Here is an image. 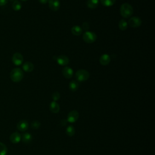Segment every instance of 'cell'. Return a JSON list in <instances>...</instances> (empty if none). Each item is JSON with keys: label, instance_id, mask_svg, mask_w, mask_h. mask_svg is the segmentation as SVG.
Here are the masks:
<instances>
[{"label": "cell", "instance_id": "6", "mask_svg": "<svg viewBox=\"0 0 155 155\" xmlns=\"http://www.w3.org/2000/svg\"><path fill=\"white\" fill-rule=\"evenodd\" d=\"M24 61L23 56L20 53H15L12 56V62L16 66H20L22 65Z\"/></svg>", "mask_w": 155, "mask_h": 155}, {"label": "cell", "instance_id": "5", "mask_svg": "<svg viewBox=\"0 0 155 155\" xmlns=\"http://www.w3.org/2000/svg\"><path fill=\"white\" fill-rule=\"evenodd\" d=\"M128 25L133 28H137L141 26L142 20L138 16H133L129 20Z\"/></svg>", "mask_w": 155, "mask_h": 155}, {"label": "cell", "instance_id": "28", "mask_svg": "<svg viewBox=\"0 0 155 155\" xmlns=\"http://www.w3.org/2000/svg\"><path fill=\"white\" fill-rule=\"evenodd\" d=\"M9 0H0V6H4L6 5Z\"/></svg>", "mask_w": 155, "mask_h": 155}, {"label": "cell", "instance_id": "1", "mask_svg": "<svg viewBox=\"0 0 155 155\" xmlns=\"http://www.w3.org/2000/svg\"><path fill=\"white\" fill-rule=\"evenodd\" d=\"M120 14L124 18H129L133 14V9L129 3H124L120 7Z\"/></svg>", "mask_w": 155, "mask_h": 155}, {"label": "cell", "instance_id": "13", "mask_svg": "<svg viewBox=\"0 0 155 155\" xmlns=\"http://www.w3.org/2000/svg\"><path fill=\"white\" fill-rule=\"evenodd\" d=\"M21 140V135L18 132H14L12 134H11L10 136V141L13 143H18Z\"/></svg>", "mask_w": 155, "mask_h": 155}, {"label": "cell", "instance_id": "9", "mask_svg": "<svg viewBox=\"0 0 155 155\" xmlns=\"http://www.w3.org/2000/svg\"><path fill=\"white\" fill-rule=\"evenodd\" d=\"M49 6L50 9L56 12L60 9V0H49Z\"/></svg>", "mask_w": 155, "mask_h": 155}, {"label": "cell", "instance_id": "27", "mask_svg": "<svg viewBox=\"0 0 155 155\" xmlns=\"http://www.w3.org/2000/svg\"><path fill=\"white\" fill-rule=\"evenodd\" d=\"M90 28V26H89V24L87 22H84V23L83 24V28L84 30H86V31H88V30Z\"/></svg>", "mask_w": 155, "mask_h": 155}, {"label": "cell", "instance_id": "11", "mask_svg": "<svg viewBox=\"0 0 155 155\" xmlns=\"http://www.w3.org/2000/svg\"><path fill=\"white\" fill-rule=\"evenodd\" d=\"M111 61V58L109 55L108 54H103L99 58V62L102 66H107Z\"/></svg>", "mask_w": 155, "mask_h": 155}, {"label": "cell", "instance_id": "3", "mask_svg": "<svg viewBox=\"0 0 155 155\" xmlns=\"http://www.w3.org/2000/svg\"><path fill=\"white\" fill-rule=\"evenodd\" d=\"M90 77L89 72L85 69H80L75 74V78L78 81L84 82L87 81Z\"/></svg>", "mask_w": 155, "mask_h": 155}, {"label": "cell", "instance_id": "31", "mask_svg": "<svg viewBox=\"0 0 155 155\" xmlns=\"http://www.w3.org/2000/svg\"><path fill=\"white\" fill-rule=\"evenodd\" d=\"M21 1H28V0H21Z\"/></svg>", "mask_w": 155, "mask_h": 155}, {"label": "cell", "instance_id": "30", "mask_svg": "<svg viewBox=\"0 0 155 155\" xmlns=\"http://www.w3.org/2000/svg\"><path fill=\"white\" fill-rule=\"evenodd\" d=\"M48 1H49V0H39V1L41 3V4H46L47 3H48Z\"/></svg>", "mask_w": 155, "mask_h": 155}, {"label": "cell", "instance_id": "26", "mask_svg": "<svg viewBox=\"0 0 155 155\" xmlns=\"http://www.w3.org/2000/svg\"><path fill=\"white\" fill-rule=\"evenodd\" d=\"M60 93L58 91H55V92L53 93L52 95H51V97H52V99L53 100V101H58L60 99Z\"/></svg>", "mask_w": 155, "mask_h": 155}, {"label": "cell", "instance_id": "25", "mask_svg": "<svg viewBox=\"0 0 155 155\" xmlns=\"http://www.w3.org/2000/svg\"><path fill=\"white\" fill-rule=\"evenodd\" d=\"M40 126H41V123H40L38 120H33L31 123V127L33 129L37 130L40 127Z\"/></svg>", "mask_w": 155, "mask_h": 155}, {"label": "cell", "instance_id": "23", "mask_svg": "<svg viewBox=\"0 0 155 155\" xmlns=\"http://www.w3.org/2000/svg\"><path fill=\"white\" fill-rule=\"evenodd\" d=\"M8 152V148L4 143L0 142V155H6Z\"/></svg>", "mask_w": 155, "mask_h": 155}, {"label": "cell", "instance_id": "22", "mask_svg": "<svg viewBox=\"0 0 155 155\" xmlns=\"http://www.w3.org/2000/svg\"><path fill=\"white\" fill-rule=\"evenodd\" d=\"M66 134L70 137H72L75 134V130L72 125H68L66 128Z\"/></svg>", "mask_w": 155, "mask_h": 155}, {"label": "cell", "instance_id": "21", "mask_svg": "<svg viewBox=\"0 0 155 155\" xmlns=\"http://www.w3.org/2000/svg\"><path fill=\"white\" fill-rule=\"evenodd\" d=\"M78 87L79 84L75 80H73V81H70V83H69V89L72 91H76L78 89Z\"/></svg>", "mask_w": 155, "mask_h": 155}, {"label": "cell", "instance_id": "32", "mask_svg": "<svg viewBox=\"0 0 155 155\" xmlns=\"http://www.w3.org/2000/svg\"><path fill=\"white\" fill-rule=\"evenodd\" d=\"M10 1H15V0H10Z\"/></svg>", "mask_w": 155, "mask_h": 155}, {"label": "cell", "instance_id": "19", "mask_svg": "<svg viewBox=\"0 0 155 155\" xmlns=\"http://www.w3.org/2000/svg\"><path fill=\"white\" fill-rule=\"evenodd\" d=\"M116 1V0H100V2L105 7H110L114 4Z\"/></svg>", "mask_w": 155, "mask_h": 155}, {"label": "cell", "instance_id": "16", "mask_svg": "<svg viewBox=\"0 0 155 155\" xmlns=\"http://www.w3.org/2000/svg\"><path fill=\"white\" fill-rule=\"evenodd\" d=\"M22 141L24 143H29L33 139L32 135L29 133H24L21 136Z\"/></svg>", "mask_w": 155, "mask_h": 155}, {"label": "cell", "instance_id": "17", "mask_svg": "<svg viewBox=\"0 0 155 155\" xmlns=\"http://www.w3.org/2000/svg\"><path fill=\"white\" fill-rule=\"evenodd\" d=\"M73 35L75 36H79L83 33V28L79 26H74L71 29Z\"/></svg>", "mask_w": 155, "mask_h": 155}, {"label": "cell", "instance_id": "2", "mask_svg": "<svg viewBox=\"0 0 155 155\" xmlns=\"http://www.w3.org/2000/svg\"><path fill=\"white\" fill-rule=\"evenodd\" d=\"M10 79L14 83H19L24 77V73L20 68H15L10 72Z\"/></svg>", "mask_w": 155, "mask_h": 155}, {"label": "cell", "instance_id": "20", "mask_svg": "<svg viewBox=\"0 0 155 155\" xmlns=\"http://www.w3.org/2000/svg\"><path fill=\"white\" fill-rule=\"evenodd\" d=\"M119 28L120 30H125L128 28L127 22L125 20H120L119 22Z\"/></svg>", "mask_w": 155, "mask_h": 155}, {"label": "cell", "instance_id": "7", "mask_svg": "<svg viewBox=\"0 0 155 155\" xmlns=\"http://www.w3.org/2000/svg\"><path fill=\"white\" fill-rule=\"evenodd\" d=\"M79 118V113L78 111L73 110L68 113L67 115V122L70 123H75Z\"/></svg>", "mask_w": 155, "mask_h": 155}, {"label": "cell", "instance_id": "15", "mask_svg": "<svg viewBox=\"0 0 155 155\" xmlns=\"http://www.w3.org/2000/svg\"><path fill=\"white\" fill-rule=\"evenodd\" d=\"M50 110L53 113H58L60 112V105L56 101H52L49 106Z\"/></svg>", "mask_w": 155, "mask_h": 155}, {"label": "cell", "instance_id": "24", "mask_svg": "<svg viewBox=\"0 0 155 155\" xmlns=\"http://www.w3.org/2000/svg\"><path fill=\"white\" fill-rule=\"evenodd\" d=\"M12 8L15 11L20 10L22 8V4L21 2L19 1H17V0H15L12 4Z\"/></svg>", "mask_w": 155, "mask_h": 155}, {"label": "cell", "instance_id": "29", "mask_svg": "<svg viewBox=\"0 0 155 155\" xmlns=\"http://www.w3.org/2000/svg\"><path fill=\"white\" fill-rule=\"evenodd\" d=\"M67 120H66V119H63V120H61L60 121V125L61 126H65L67 125Z\"/></svg>", "mask_w": 155, "mask_h": 155}, {"label": "cell", "instance_id": "18", "mask_svg": "<svg viewBox=\"0 0 155 155\" xmlns=\"http://www.w3.org/2000/svg\"><path fill=\"white\" fill-rule=\"evenodd\" d=\"M99 0H87V5L89 9H95L99 5Z\"/></svg>", "mask_w": 155, "mask_h": 155}, {"label": "cell", "instance_id": "4", "mask_svg": "<svg viewBox=\"0 0 155 155\" xmlns=\"http://www.w3.org/2000/svg\"><path fill=\"white\" fill-rule=\"evenodd\" d=\"M83 39L84 41L86 43L91 44L96 41L97 39V35L96 33L93 32L86 31L83 35Z\"/></svg>", "mask_w": 155, "mask_h": 155}, {"label": "cell", "instance_id": "8", "mask_svg": "<svg viewBox=\"0 0 155 155\" xmlns=\"http://www.w3.org/2000/svg\"><path fill=\"white\" fill-rule=\"evenodd\" d=\"M56 61L57 63L61 66H67L69 63V58L67 56L64 55H61L56 57Z\"/></svg>", "mask_w": 155, "mask_h": 155}, {"label": "cell", "instance_id": "12", "mask_svg": "<svg viewBox=\"0 0 155 155\" xmlns=\"http://www.w3.org/2000/svg\"><path fill=\"white\" fill-rule=\"evenodd\" d=\"M16 128L19 131H25L28 129V123L27 120H22L17 124Z\"/></svg>", "mask_w": 155, "mask_h": 155}, {"label": "cell", "instance_id": "14", "mask_svg": "<svg viewBox=\"0 0 155 155\" xmlns=\"http://www.w3.org/2000/svg\"><path fill=\"white\" fill-rule=\"evenodd\" d=\"M22 70L26 72H32L34 70V65L31 62H26L22 65Z\"/></svg>", "mask_w": 155, "mask_h": 155}, {"label": "cell", "instance_id": "10", "mask_svg": "<svg viewBox=\"0 0 155 155\" xmlns=\"http://www.w3.org/2000/svg\"><path fill=\"white\" fill-rule=\"evenodd\" d=\"M62 73L63 76L66 79H70L72 78L73 75V70L72 68L70 67L66 66L62 68Z\"/></svg>", "mask_w": 155, "mask_h": 155}]
</instances>
